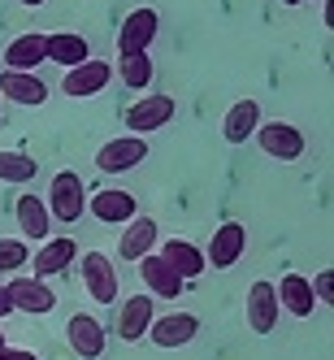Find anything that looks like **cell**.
I'll list each match as a JSON object with an SVG mask.
<instances>
[{"label":"cell","mask_w":334,"mask_h":360,"mask_svg":"<svg viewBox=\"0 0 334 360\" xmlns=\"http://www.w3.org/2000/svg\"><path fill=\"white\" fill-rule=\"evenodd\" d=\"M48 213H53V221L61 226H74L83 213H87V187H83V178L74 174V169H61L53 174V183H48Z\"/></svg>","instance_id":"6da1fadb"},{"label":"cell","mask_w":334,"mask_h":360,"mask_svg":"<svg viewBox=\"0 0 334 360\" xmlns=\"http://www.w3.org/2000/svg\"><path fill=\"white\" fill-rule=\"evenodd\" d=\"M174 113H178L174 96L143 91V100H135V105L126 109V126H131V135H152V131H161V126H169Z\"/></svg>","instance_id":"7a4b0ae2"},{"label":"cell","mask_w":334,"mask_h":360,"mask_svg":"<svg viewBox=\"0 0 334 360\" xmlns=\"http://www.w3.org/2000/svg\"><path fill=\"white\" fill-rule=\"evenodd\" d=\"M252 135L261 143V152L274 161H300L304 157V131L291 122H261Z\"/></svg>","instance_id":"3957f363"},{"label":"cell","mask_w":334,"mask_h":360,"mask_svg":"<svg viewBox=\"0 0 334 360\" xmlns=\"http://www.w3.org/2000/svg\"><path fill=\"white\" fill-rule=\"evenodd\" d=\"M5 295L13 304V313H31V317H44L57 308V295L48 287V278H9L5 282Z\"/></svg>","instance_id":"277c9868"},{"label":"cell","mask_w":334,"mask_h":360,"mask_svg":"<svg viewBox=\"0 0 334 360\" xmlns=\"http://www.w3.org/2000/svg\"><path fill=\"white\" fill-rule=\"evenodd\" d=\"M79 274H83V287H87V295L96 300V304H109V300H117V269H113V261L105 252H83L79 256Z\"/></svg>","instance_id":"5b68a950"},{"label":"cell","mask_w":334,"mask_h":360,"mask_svg":"<svg viewBox=\"0 0 334 360\" xmlns=\"http://www.w3.org/2000/svg\"><path fill=\"white\" fill-rule=\"evenodd\" d=\"M65 343H70V352L79 360H100L105 347H109V334H105V326H100L91 313H74L65 321Z\"/></svg>","instance_id":"8992f818"},{"label":"cell","mask_w":334,"mask_h":360,"mask_svg":"<svg viewBox=\"0 0 334 360\" xmlns=\"http://www.w3.org/2000/svg\"><path fill=\"white\" fill-rule=\"evenodd\" d=\"M243 252H248V230L239 221H226L213 230V239L209 248H204V265H213V269H235L243 261Z\"/></svg>","instance_id":"52a82bcc"},{"label":"cell","mask_w":334,"mask_h":360,"mask_svg":"<svg viewBox=\"0 0 334 360\" xmlns=\"http://www.w3.org/2000/svg\"><path fill=\"white\" fill-rule=\"evenodd\" d=\"M139 161H148V135H117L96 152V169L105 174H126Z\"/></svg>","instance_id":"ba28073f"},{"label":"cell","mask_w":334,"mask_h":360,"mask_svg":"<svg viewBox=\"0 0 334 360\" xmlns=\"http://www.w3.org/2000/svg\"><path fill=\"white\" fill-rule=\"evenodd\" d=\"M109 79H113L109 61L87 57V61H79V65H70V70H65L61 91H65L70 100H87V96H100V91H105V87H109Z\"/></svg>","instance_id":"9c48e42d"},{"label":"cell","mask_w":334,"mask_h":360,"mask_svg":"<svg viewBox=\"0 0 334 360\" xmlns=\"http://www.w3.org/2000/svg\"><path fill=\"white\" fill-rule=\"evenodd\" d=\"M157 31H161L157 9H131L117 27V53H148Z\"/></svg>","instance_id":"30bf717a"},{"label":"cell","mask_w":334,"mask_h":360,"mask_svg":"<svg viewBox=\"0 0 334 360\" xmlns=\"http://www.w3.org/2000/svg\"><path fill=\"white\" fill-rule=\"evenodd\" d=\"M135 265H139V278H143V287H148V295H152V300H178V295H183L187 282H183V278H178V274L161 261V252L139 256Z\"/></svg>","instance_id":"8fae6325"},{"label":"cell","mask_w":334,"mask_h":360,"mask_svg":"<svg viewBox=\"0 0 334 360\" xmlns=\"http://www.w3.org/2000/svg\"><path fill=\"white\" fill-rule=\"evenodd\" d=\"M87 209H91V217H96V221H105V226H126V221L139 213V204H135V195H131V191H122V187H105V191H96V195L87 200Z\"/></svg>","instance_id":"7c38bea8"},{"label":"cell","mask_w":334,"mask_h":360,"mask_svg":"<svg viewBox=\"0 0 334 360\" xmlns=\"http://www.w3.org/2000/svg\"><path fill=\"white\" fill-rule=\"evenodd\" d=\"M278 295H274V282H252L248 287V330L252 334H274V326H278Z\"/></svg>","instance_id":"4fadbf2b"},{"label":"cell","mask_w":334,"mask_h":360,"mask_svg":"<svg viewBox=\"0 0 334 360\" xmlns=\"http://www.w3.org/2000/svg\"><path fill=\"white\" fill-rule=\"evenodd\" d=\"M200 334V317L195 313H169V317H152L148 339L157 347H187Z\"/></svg>","instance_id":"5bb4252c"},{"label":"cell","mask_w":334,"mask_h":360,"mask_svg":"<svg viewBox=\"0 0 334 360\" xmlns=\"http://www.w3.org/2000/svg\"><path fill=\"white\" fill-rule=\"evenodd\" d=\"M0 96L13 100V105H27V109H39L48 100V87L35 70H5L0 74Z\"/></svg>","instance_id":"9a60e30c"},{"label":"cell","mask_w":334,"mask_h":360,"mask_svg":"<svg viewBox=\"0 0 334 360\" xmlns=\"http://www.w3.org/2000/svg\"><path fill=\"white\" fill-rule=\"evenodd\" d=\"M152 317H157V300L152 295H131V300H122V313H117V334L126 343H139L143 334H148V326H152Z\"/></svg>","instance_id":"2e32d148"},{"label":"cell","mask_w":334,"mask_h":360,"mask_svg":"<svg viewBox=\"0 0 334 360\" xmlns=\"http://www.w3.org/2000/svg\"><path fill=\"white\" fill-rule=\"evenodd\" d=\"M74 256H79V248H74V239H65V235H57V239H44L39 243V252L31 256V269H35V278H57V274H65L70 265H74Z\"/></svg>","instance_id":"e0dca14e"},{"label":"cell","mask_w":334,"mask_h":360,"mask_svg":"<svg viewBox=\"0 0 334 360\" xmlns=\"http://www.w3.org/2000/svg\"><path fill=\"white\" fill-rule=\"evenodd\" d=\"M91 57V44L83 35H74V31H57V35H44V61H53L61 70L70 65H79Z\"/></svg>","instance_id":"ac0fdd59"},{"label":"cell","mask_w":334,"mask_h":360,"mask_svg":"<svg viewBox=\"0 0 334 360\" xmlns=\"http://www.w3.org/2000/svg\"><path fill=\"white\" fill-rule=\"evenodd\" d=\"M256 126H261V105L248 96V100H235V105L226 109V117H221V135H226V143H248Z\"/></svg>","instance_id":"d6986e66"},{"label":"cell","mask_w":334,"mask_h":360,"mask_svg":"<svg viewBox=\"0 0 334 360\" xmlns=\"http://www.w3.org/2000/svg\"><path fill=\"white\" fill-rule=\"evenodd\" d=\"M274 295H278V308H287L291 317H308V313L317 308L313 287H308L304 274H287L282 282H274Z\"/></svg>","instance_id":"ffe728a7"},{"label":"cell","mask_w":334,"mask_h":360,"mask_svg":"<svg viewBox=\"0 0 334 360\" xmlns=\"http://www.w3.org/2000/svg\"><path fill=\"white\" fill-rule=\"evenodd\" d=\"M161 261L183 278V282H191V278H200L204 269V248H195V243H187V239H169L165 248H161Z\"/></svg>","instance_id":"44dd1931"},{"label":"cell","mask_w":334,"mask_h":360,"mask_svg":"<svg viewBox=\"0 0 334 360\" xmlns=\"http://www.w3.org/2000/svg\"><path fill=\"white\" fill-rule=\"evenodd\" d=\"M152 248H157V221L135 213L131 221H126V230H122V243H117L122 261H139V256H148Z\"/></svg>","instance_id":"7402d4cb"},{"label":"cell","mask_w":334,"mask_h":360,"mask_svg":"<svg viewBox=\"0 0 334 360\" xmlns=\"http://www.w3.org/2000/svg\"><path fill=\"white\" fill-rule=\"evenodd\" d=\"M18 230L27 239H35V243H44L48 239V230H53V213H48V204L39 200V195H18Z\"/></svg>","instance_id":"603a6c76"},{"label":"cell","mask_w":334,"mask_h":360,"mask_svg":"<svg viewBox=\"0 0 334 360\" xmlns=\"http://www.w3.org/2000/svg\"><path fill=\"white\" fill-rule=\"evenodd\" d=\"M39 61H44V35L39 31H27V35L9 39L5 70H39Z\"/></svg>","instance_id":"cb8c5ba5"},{"label":"cell","mask_w":334,"mask_h":360,"mask_svg":"<svg viewBox=\"0 0 334 360\" xmlns=\"http://www.w3.org/2000/svg\"><path fill=\"white\" fill-rule=\"evenodd\" d=\"M117 79L131 91H148V83H152V57L148 53H117Z\"/></svg>","instance_id":"d4e9b609"},{"label":"cell","mask_w":334,"mask_h":360,"mask_svg":"<svg viewBox=\"0 0 334 360\" xmlns=\"http://www.w3.org/2000/svg\"><path fill=\"white\" fill-rule=\"evenodd\" d=\"M39 174V161H31L27 152H5L0 148V183H31Z\"/></svg>","instance_id":"484cf974"},{"label":"cell","mask_w":334,"mask_h":360,"mask_svg":"<svg viewBox=\"0 0 334 360\" xmlns=\"http://www.w3.org/2000/svg\"><path fill=\"white\" fill-rule=\"evenodd\" d=\"M27 261H31V252L22 239H0V274H18Z\"/></svg>","instance_id":"4316f807"},{"label":"cell","mask_w":334,"mask_h":360,"mask_svg":"<svg viewBox=\"0 0 334 360\" xmlns=\"http://www.w3.org/2000/svg\"><path fill=\"white\" fill-rule=\"evenodd\" d=\"M308 287H313V300L317 304H334V269H321L317 282H308Z\"/></svg>","instance_id":"83f0119b"},{"label":"cell","mask_w":334,"mask_h":360,"mask_svg":"<svg viewBox=\"0 0 334 360\" xmlns=\"http://www.w3.org/2000/svg\"><path fill=\"white\" fill-rule=\"evenodd\" d=\"M0 360H39V356L27 352V347H9V343H5V347H0Z\"/></svg>","instance_id":"f1b7e54d"},{"label":"cell","mask_w":334,"mask_h":360,"mask_svg":"<svg viewBox=\"0 0 334 360\" xmlns=\"http://www.w3.org/2000/svg\"><path fill=\"white\" fill-rule=\"evenodd\" d=\"M13 313V304H9V295H5V282H0V317H9Z\"/></svg>","instance_id":"f546056e"},{"label":"cell","mask_w":334,"mask_h":360,"mask_svg":"<svg viewBox=\"0 0 334 360\" xmlns=\"http://www.w3.org/2000/svg\"><path fill=\"white\" fill-rule=\"evenodd\" d=\"M18 5H27V9H39V5H44V0H18Z\"/></svg>","instance_id":"4dcf8cb0"},{"label":"cell","mask_w":334,"mask_h":360,"mask_svg":"<svg viewBox=\"0 0 334 360\" xmlns=\"http://www.w3.org/2000/svg\"><path fill=\"white\" fill-rule=\"evenodd\" d=\"M282 5H304V0H282Z\"/></svg>","instance_id":"1f68e13d"},{"label":"cell","mask_w":334,"mask_h":360,"mask_svg":"<svg viewBox=\"0 0 334 360\" xmlns=\"http://www.w3.org/2000/svg\"><path fill=\"white\" fill-rule=\"evenodd\" d=\"M0 347H5V334H0Z\"/></svg>","instance_id":"d6a6232c"}]
</instances>
